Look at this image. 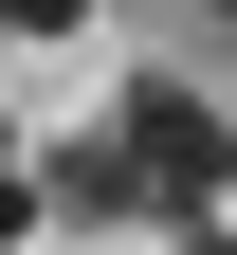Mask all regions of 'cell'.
Returning <instances> with one entry per match:
<instances>
[{"mask_svg":"<svg viewBox=\"0 0 237 255\" xmlns=\"http://www.w3.org/2000/svg\"><path fill=\"white\" fill-rule=\"evenodd\" d=\"M110 182H128V201H164L183 237H219V91L128 73V110H110Z\"/></svg>","mask_w":237,"mask_h":255,"instance_id":"cell-1","label":"cell"},{"mask_svg":"<svg viewBox=\"0 0 237 255\" xmlns=\"http://www.w3.org/2000/svg\"><path fill=\"white\" fill-rule=\"evenodd\" d=\"M73 18H91V0H0V37H73Z\"/></svg>","mask_w":237,"mask_h":255,"instance_id":"cell-2","label":"cell"},{"mask_svg":"<svg viewBox=\"0 0 237 255\" xmlns=\"http://www.w3.org/2000/svg\"><path fill=\"white\" fill-rule=\"evenodd\" d=\"M183 255H219V237H183Z\"/></svg>","mask_w":237,"mask_h":255,"instance_id":"cell-3","label":"cell"}]
</instances>
